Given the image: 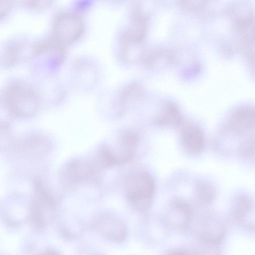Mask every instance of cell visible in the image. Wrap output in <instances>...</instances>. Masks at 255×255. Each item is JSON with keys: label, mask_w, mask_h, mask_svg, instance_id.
Instances as JSON below:
<instances>
[{"label": "cell", "mask_w": 255, "mask_h": 255, "mask_svg": "<svg viewBox=\"0 0 255 255\" xmlns=\"http://www.w3.org/2000/svg\"><path fill=\"white\" fill-rule=\"evenodd\" d=\"M95 227L102 236L115 242H122L127 235L125 223L112 215H105L98 218Z\"/></svg>", "instance_id": "9"}, {"label": "cell", "mask_w": 255, "mask_h": 255, "mask_svg": "<svg viewBox=\"0 0 255 255\" xmlns=\"http://www.w3.org/2000/svg\"><path fill=\"white\" fill-rule=\"evenodd\" d=\"M11 1L10 0H0V17L4 16L11 6Z\"/></svg>", "instance_id": "20"}, {"label": "cell", "mask_w": 255, "mask_h": 255, "mask_svg": "<svg viewBox=\"0 0 255 255\" xmlns=\"http://www.w3.org/2000/svg\"><path fill=\"white\" fill-rule=\"evenodd\" d=\"M80 17L71 12H63L56 17L51 40L54 47L62 48L78 40L84 31Z\"/></svg>", "instance_id": "4"}, {"label": "cell", "mask_w": 255, "mask_h": 255, "mask_svg": "<svg viewBox=\"0 0 255 255\" xmlns=\"http://www.w3.org/2000/svg\"><path fill=\"white\" fill-rule=\"evenodd\" d=\"M178 6L182 9L188 11H196L204 8L206 5L205 1L181 0L178 2Z\"/></svg>", "instance_id": "19"}, {"label": "cell", "mask_w": 255, "mask_h": 255, "mask_svg": "<svg viewBox=\"0 0 255 255\" xmlns=\"http://www.w3.org/2000/svg\"><path fill=\"white\" fill-rule=\"evenodd\" d=\"M237 150L241 157L255 164V131L243 138Z\"/></svg>", "instance_id": "15"}, {"label": "cell", "mask_w": 255, "mask_h": 255, "mask_svg": "<svg viewBox=\"0 0 255 255\" xmlns=\"http://www.w3.org/2000/svg\"><path fill=\"white\" fill-rule=\"evenodd\" d=\"M55 202L45 190H37L32 202L31 220L34 227L41 229L51 222L54 215Z\"/></svg>", "instance_id": "6"}, {"label": "cell", "mask_w": 255, "mask_h": 255, "mask_svg": "<svg viewBox=\"0 0 255 255\" xmlns=\"http://www.w3.org/2000/svg\"><path fill=\"white\" fill-rule=\"evenodd\" d=\"M127 199L132 207L140 212L150 207L155 190L152 177L146 172H133L126 177L124 182Z\"/></svg>", "instance_id": "3"}, {"label": "cell", "mask_w": 255, "mask_h": 255, "mask_svg": "<svg viewBox=\"0 0 255 255\" xmlns=\"http://www.w3.org/2000/svg\"><path fill=\"white\" fill-rule=\"evenodd\" d=\"M182 121V116L178 107L173 103L168 102L164 106L161 114L155 120V124L160 126H178Z\"/></svg>", "instance_id": "12"}, {"label": "cell", "mask_w": 255, "mask_h": 255, "mask_svg": "<svg viewBox=\"0 0 255 255\" xmlns=\"http://www.w3.org/2000/svg\"><path fill=\"white\" fill-rule=\"evenodd\" d=\"M195 192L198 198L204 203L213 202L216 197V189L210 182L198 180L195 184Z\"/></svg>", "instance_id": "17"}, {"label": "cell", "mask_w": 255, "mask_h": 255, "mask_svg": "<svg viewBox=\"0 0 255 255\" xmlns=\"http://www.w3.org/2000/svg\"><path fill=\"white\" fill-rule=\"evenodd\" d=\"M176 61L174 55L166 50H160L153 52L144 60L145 65L150 68H156L167 65L175 63Z\"/></svg>", "instance_id": "16"}, {"label": "cell", "mask_w": 255, "mask_h": 255, "mask_svg": "<svg viewBox=\"0 0 255 255\" xmlns=\"http://www.w3.org/2000/svg\"><path fill=\"white\" fill-rule=\"evenodd\" d=\"M239 44L252 66L255 68V18L250 6L237 3L227 9Z\"/></svg>", "instance_id": "1"}, {"label": "cell", "mask_w": 255, "mask_h": 255, "mask_svg": "<svg viewBox=\"0 0 255 255\" xmlns=\"http://www.w3.org/2000/svg\"><path fill=\"white\" fill-rule=\"evenodd\" d=\"M148 22V16L142 11L139 5L134 6L130 24L121 36L122 43L140 44L144 39Z\"/></svg>", "instance_id": "7"}, {"label": "cell", "mask_w": 255, "mask_h": 255, "mask_svg": "<svg viewBox=\"0 0 255 255\" xmlns=\"http://www.w3.org/2000/svg\"><path fill=\"white\" fill-rule=\"evenodd\" d=\"M172 223L178 227H186L190 222L192 216L189 204L182 200H176L172 205Z\"/></svg>", "instance_id": "13"}, {"label": "cell", "mask_w": 255, "mask_h": 255, "mask_svg": "<svg viewBox=\"0 0 255 255\" xmlns=\"http://www.w3.org/2000/svg\"><path fill=\"white\" fill-rule=\"evenodd\" d=\"M252 206L251 198L245 193H240L234 200L233 212L237 217H240L248 212Z\"/></svg>", "instance_id": "18"}, {"label": "cell", "mask_w": 255, "mask_h": 255, "mask_svg": "<svg viewBox=\"0 0 255 255\" xmlns=\"http://www.w3.org/2000/svg\"><path fill=\"white\" fill-rule=\"evenodd\" d=\"M42 255H59L56 253L53 252V251H48L44 254H43Z\"/></svg>", "instance_id": "23"}, {"label": "cell", "mask_w": 255, "mask_h": 255, "mask_svg": "<svg viewBox=\"0 0 255 255\" xmlns=\"http://www.w3.org/2000/svg\"><path fill=\"white\" fill-rule=\"evenodd\" d=\"M166 255H196V254L191 251L178 249L170 251Z\"/></svg>", "instance_id": "22"}, {"label": "cell", "mask_w": 255, "mask_h": 255, "mask_svg": "<svg viewBox=\"0 0 255 255\" xmlns=\"http://www.w3.org/2000/svg\"><path fill=\"white\" fill-rule=\"evenodd\" d=\"M40 52L39 44L25 41H16L8 44L4 48L1 59L6 66L28 59Z\"/></svg>", "instance_id": "8"}, {"label": "cell", "mask_w": 255, "mask_h": 255, "mask_svg": "<svg viewBox=\"0 0 255 255\" xmlns=\"http://www.w3.org/2000/svg\"><path fill=\"white\" fill-rule=\"evenodd\" d=\"M143 89L137 82H133L121 92L119 98L120 111H124L125 107L133 101L142 96Z\"/></svg>", "instance_id": "14"}, {"label": "cell", "mask_w": 255, "mask_h": 255, "mask_svg": "<svg viewBox=\"0 0 255 255\" xmlns=\"http://www.w3.org/2000/svg\"><path fill=\"white\" fill-rule=\"evenodd\" d=\"M26 2V4L30 7L41 8L48 5L51 1L48 0H29Z\"/></svg>", "instance_id": "21"}, {"label": "cell", "mask_w": 255, "mask_h": 255, "mask_svg": "<svg viewBox=\"0 0 255 255\" xmlns=\"http://www.w3.org/2000/svg\"><path fill=\"white\" fill-rule=\"evenodd\" d=\"M3 103L12 114L19 117L34 115L38 108L37 92L23 82L15 81L9 84L4 91Z\"/></svg>", "instance_id": "2"}, {"label": "cell", "mask_w": 255, "mask_h": 255, "mask_svg": "<svg viewBox=\"0 0 255 255\" xmlns=\"http://www.w3.org/2000/svg\"><path fill=\"white\" fill-rule=\"evenodd\" d=\"M222 133L232 137H245L255 131V107L242 105L233 110L228 115Z\"/></svg>", "instance_id": "5"}, {"label": "cell", "mask_w": 255, "mask_h": 255, "mask_svg": "<svg viewBox=\"0 0 255 255\" xmlns=\"http://www.w3.org/2000/svg\"><path fill=\"white\" fill-rule=\"evenodd\" d=\"M66 177L70 182L75 183L88 178L92 175L95 167L89 163L74 161L66 169Z\"/></svg>", "instance_id": "11"}, {"label": "cell", "mask_w": 255, "mask_h": 255, "mask_svg": "<svg viewBox=\"0 0 255 255\" xmlns=\"http://www.w3.org/2000/svg\"><path fill=\"white\" fill-rule=\"evenodd\" d=\"M182 144L186 150L193 154H198L204 149L205 139L202 129L197 125L187 124L181 130Z\"/></svg>", "instance_id": "10"}]
</instances>
